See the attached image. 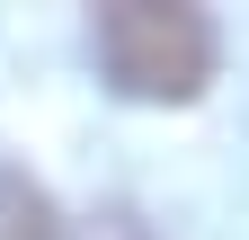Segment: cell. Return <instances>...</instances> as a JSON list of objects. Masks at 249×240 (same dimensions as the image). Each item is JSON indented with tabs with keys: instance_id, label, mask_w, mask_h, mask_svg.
Listing matches in <instances>:
<instances>
[{
	"instance_id": "obj_1",
	"label": "cell",
	"mask_w": 249,
	"mask_h": 240,
	"mask_svg": "<svg viewBox=\"0 0 249 240\" xmlns=\"http://www.w3.org/2000/svg\"><path fill=\"white\" fill-rule=\"evenodd\" d=\"M89 36H98V71L142 107H187L213 80V53H223L213 18L187 9V0H116V9H98Z\"/></svg>"
},
{
	"instance_id": "obj_2",
	"label": "cell",
	"mask_w": 249,
	"mask_h": 240,
	"mask_svg": "<svg viewBox=\"0 0 249 240\" xmlns=\"http://www.w3.org/2000/svg\"><path fill=\"white\" fill-rule=\"evenodd\" d=\"M0 240H62V205L36 169L0 160Z\"/></svg>"
},
{
	"instance_id": "obj_3",
	"label": "cell",
	"mask_w": 249,
	"mask_h": 240,
	"mask_svg": "<svg viewBox=\"0 0 249 240\" xmlns=\"http://www.w3.org/2000/svg\"><path fill=\"white\" fill-rule=\"evenodd\" d=\"M89 240H151V223H142V214H124V205H116V214H98V231H89Z\"/></svg>"
}]
</instances>
